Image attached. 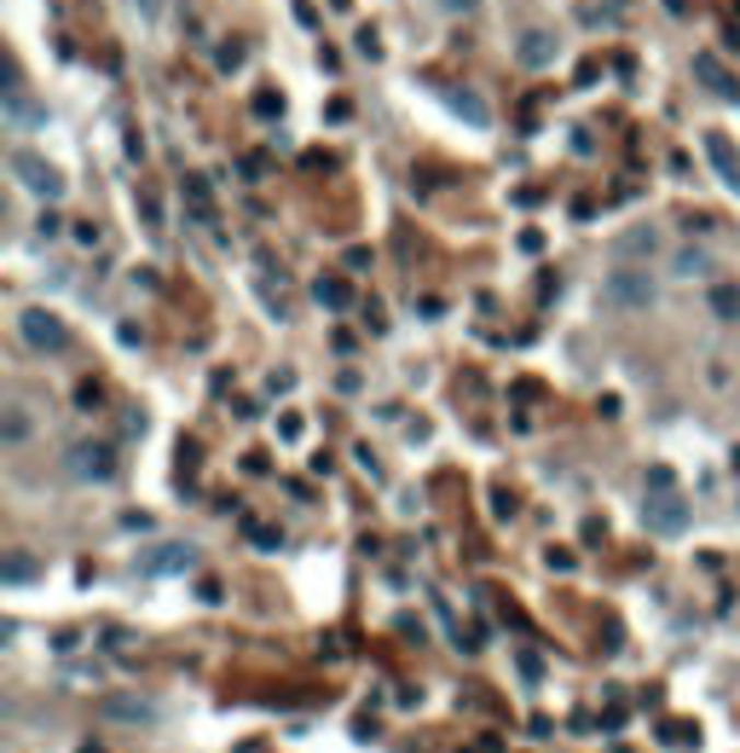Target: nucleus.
Wrapping results in <instances>:
<instances>
[{"instance_id":"1","label":"nucleus","mask_w":740,"mask_h":753,"mask_svg":"<svg viewBox=\"0 0 740 753\" xmlns=\"http://www.w3.org/2000/svg\"><path fill=\"white\" fill-rule=\"evenodd\" d=\"M654 296H660V284H654L648 267H636V261H620V267L602 278V301H608V308L643 313V308H654Z\"/></svg>"},{"instance_id":"2","label":"nucleus","mask_w":740,"mask_h":753,"mask_svg":"<svg viewBox=\"0 0 740 753\" xmlns=\"http://www.w3.org/2000/svg\"><path fill=\"white\" fill-rule=\"evenodd\" d=\"M7 169H12L18 186H24L30 197H41V203L65 197V174H58L47 157H35V151H12V157H7Z\"/></svg>"},{"instance_id":"3","label":"nucleus","mask_w":740,"mask_h":753,"mask_svg":"<svg viewBox=\"0 0 740 753\" xmlns=\"http://www.w3.org/2000/svg\"><path fill=\"white\" fill-rule=\"evenodd\" d=\"M18 336H24V349H35V354H65L70 349V324L58 313H47V308L18 313Z\"/></svg>"},{"instance_id":"4","label":"nucleus","mask_w":740,"mask_h":753,"mask_svg":"<svg viewBox=\"0 0 740 753\" xmlns=\"http://www.w3.org/2000/svg\"><path fill=\"white\" fill-rule=\"evenodd\" d=\"M99 719H111V725H157L162 707L151 696H139V689H105V696H99Z\"/></svg>"},{"instance_id":"5","label":"nucleus","mask_w":740,"mask_h":753,"mask_svg":"<svg viewBox=\"0 0 740 753\" xmlns=\"http://www.w3.org/2000/svg\"><path fill=\"white\" fill-rule=\"evenodd\" d=\"M65 470L76 481H116V458H111V446H99V441H76L70 453H65Z\"/></svg>"},{"instance_id":"6","label":"nucleus","mask_w":740,"mask_h":753,"mask_svg":"<svg viewBox=\"0 0 740 753\" xmlns=\"http://www.w3.org/2000/svg\"><path fill=\"white\" fill-rule=\"evenodd\" d=\"M643 527H648V534H660V539H677V534L689 527V504L677 499L671 487H666V493H648V504H643Z\"/></svg>"},{"instance_id":"7","label":"nucleus","mask_w":740,"mask_h":753,"mask_svg":"<svg viewBox=\"0 0 740 753\" xmlns=\"http://www.w3.org/2000/svg\"><path fill=\"white\" fill-rule=\"evenodd\" d=\"M192 568H197L192 545H157V551L139 557V574H192Z\"/></svg>"},{"instance_id":"8","label":"nucleus","mask_w":740,"mask_h":753,"mask_svg":"<svg viewBox=\"0 0 740 753\" xmlns=\"http://www.w3.org/2000/svg\"><path fill=\"white\" fill-rule=\"evenodd\" d=\"M516 58H521V70H550V65H555V35L539 30V24L521 30V35H516Z\"/></svg>"},{"instance_id":"9","label":"nucleus","mask_w":740,"mask_h":753,"mask_svg":"<svg viewBox=\"0 0 740 753\" xmlns=\"http://www.w3.org/2000/svg\"><path fill=\"white\" fill-rule=\"evenodd\" d=\"M694 81H706V88L717 93V99H729V105H740V81L717 65L712 53H694Z\"/></svg>"},{"instance_id":"10","label":"nucleus","mask_w":740,"mask_h":753,"mask_svg":"<svg viewBox=\"0 0 740 753\" xmlns=\"http://www.w3.org/2000/svg\"><path fill=\"white\" fill-rule=\"evenodd\" d=\"M648 255H660V232L654 227H631L613 238V261H648Z\"/></svg>"},{"instance_id":"11","label":"nucleus","mask_w":740,"mask_h":753,"mask_svg":"<svg viewBox=\"0 0 740 753\" xmlns=\"http://www.w3.org/2000/svg\"><path fill=\"white\" fill-rule=\"evenodd\" d=\"M7 122H18V128H35V122H41V111L30 105V93H24L18 65H7Z\"/></svg>"},{"instance_id":"12","label":"nucleus","mask_w":740,"mask_h":753,"mask_svg":"<svg viewBox=\"0 0 740 753\" xmlns=\"http://www.w3.org/2000/svg\"><path fill=\"white\" fill-rule=\"evenodd\" d=\"M30 435H35V418H30V406L7 400V406H0V441H7V446H24Z\"/></svg>"},{"instance_id":"13","label":"nucleus","mask_w":740,"mask_h":753,"mask_svg":"<svg viewBox=\"0 0 740 753\" xmlns=\"http://www.w3.org/2000/svg\"><path fill=\"white\" fill-rule=\"evenodd\" d=\"M706 157H712V169L724 174V186L740 192V162H735V146H729L724 134H706Z\"/></svg>"},{"instance_id":"14","label":"nucleus","mask_w":740,"mask_h":753,"mask_svg":"<svg viewBox=\"0 0 740 753\" xmlns=\"http://www.w3.org/2000/svg\"><path fill=\"white\" fill-rule=\"evenodd\" d=\"M671 273H677V278H712V250H701V243L671 250Z\"/></svg>"},{"instance_id":"15","label":"nucleus","mask_w":740,"mask_h":753,"mask_svg":"<svg viewBox=\"0 0 740 753\" xmlns=\"http://www.w3.org/2000/svg\"><path fill=\"white\" fill-rule=\"evenodd\" d=\"M313 296L324 301V308H347V301H354V290H347L342 278H319V284H313Z\"/></svg>"},{"instance_id":"16","label":"nucleus","mask_w":740,"mask_h":753,"mask_svg":"<svg viewBox=\"0 0 740 753\" xmlns=\"http://www.w3.org/2000/svg\"><path fill=\"white\" fill-rule=\"evenodd\" d=\"M712 313L740 319V290H735V284H712Z\"/></svg>"},{"instance_id":"17","label":"nucleus","mask_w":740,"mask_h":753,"mask_svg":"<svg viewBox=\"0 0 740 753\" xmlns=\"http://www.w3.org/2000/svg\"><path fill=\"white\" fill-rule=\"evenodd\" d=\"M451 99V111H458V116H469V122H475V128H486V105H475V93H446Z\"/></svg>"},{"instance_id":"18","label":"nucleus","mask_w":740,"mask_h":753,"mask_svg":"<svg viewBox=\"0 0 740 753\" xmlns=\"http://www.w3.org/2000/svg\"><path fill=\"white\" fill-rule=\"evenodd\" d=\"M0 574H7L12 585H24V580H35V557H24V551H12V557H7V568H0Z\"/></svg>"},{"instance_id":"19","label":"nucleus","mask_w":740,"mask_h":753,"mask_svg":"<svg viewBox=\"0 0 740 753\" xmlns=\"http://www.w3.org/2000/svg\"><path fill=\"white\" fill-rule=\"evenodd\" d=\"M694 737H701V730H689V725H666V742H671V748H689Z\"/></svg>"},{"instance_id":"20","label":"nucleus","mask_w":740,"mask_h":753,"mask_svg":"<svg viewBox=\"0 0 740 753\" xmlns=\"http://www.w3.org/2000/svg\"><path fill=\"white\" fill-rule=\"evenodd\" d=\"M435 7H440V12H451V18H469V12L481 7V0H435Z\"/></svg>"},{"instance_id":"21","label":"nucleus","mask_w":740,"mask_h":753,"mask_svg":"<svg viewBox=\"0 0 740 753\" xmlns=\"http://www.w3.org/2000/svg\"><path fill=\"white\" fill-rule=\"evenodd\" d=\"M278 111H284L278 93H261V99H255V116H278Z\"/></svg>"},{"instance_id":"22","label":"nucleus","mask_w":740,"mask_h":753,"mask_svg":"<svg viewBox=\"0 0 740 753\" xmlns=\"http://www.w3.org/2000/svg\"><path fill=\"white\" fill-rule=\"evenodd\" d=\"M215 65H220V70H238V65H243V53H238V47H220Z\"/></svg>"},{"instance_id":"23","label":"nucleus","mask_w":740,"mask_h":753,"mask_svg":"<svg viewBox=\"0 0 740 753\" xmlns=\"http://www.w3.org/2000/svg\"><path fill=\"white\" fill-rule=\"evenodd\" d=\"M134 7L146 12V18H157V12H162V0H134Z\"/></svg>"}]
</instances>
